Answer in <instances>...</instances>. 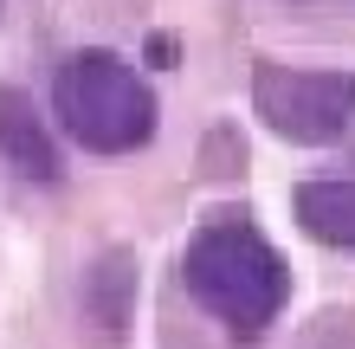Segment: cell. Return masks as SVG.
Wrapping results in <instances>:
<instances>
[{"label":"cell","instance_id":"1","mask_svg":"<svg viewBox=\"0 0 355 349\" xmlns=\"http://www.w3.org/2000/svg\"><path fill=\"white\" fill-rule=\"evenodd\" d=\"M181 291L233 337L259 343L291 304V265L245 207H220L181 246Z\"/></svg>","mask_w":355,"mask_h":349},{"label":"cell","instance_id":"2","mask_svg":"<svg viewBox=\"0 0 355 349\" xmlns=\"http://www.w3.org/2000/svg\"><path fill=\"white\" fill-rule=\"evenodd\" d=\"M52 117L91 155H136L162 130V104L149 78L110 46H85L52 71Z\"/></svg>","mask_w":355,"mask_h":349},{"label":"cell","instance_id":"3","mask_svg":"<svg viewBox=\"0 0 355 349\" xmlns=\"http://www.w3.org/2000/svg\"><path fill=\"white\" fill-rule=\"evenodd\" d=\"M252 117L278 142L329 149V142H343L355 130V71L259 58V65H252Z\"/></svg>","mask_w":355,"mask_h":349},{"label":"cell","instance_id":"4","mask_svg":"<svg viewBox=\"0 0 355 349\" xmlns=\"http://www.w3.org/2000/svg\"><path fill=\"white\" fill-rule=\"evenodd\" d=\"M0 155H7V169L19 181H33V188H58V181H65V155H58L52 123L19 85H0Z\"/></svg>","mask_w":355,"mask_h":349},{"label":"cell","instance_id":"5","mask_svg":"<svg viewBox=\"0 0 355 349\" xmlns=\"http://www.w3.org/2000/svg\"><path fill=\"white\" fill-rule=\"evenodd\" d=\"M291 220L317 239L336 246V253H355V175H317L291 188Z\"/></svg>","mask_w":355,"mask_h":349},{"label":"cell","instance_id":"6","mask_svg":"<svg viewBox=\"0 0 355 349\" xmlns=\"http://www.w3.org/2000/svg\"><path fill=\"white\" fill-rule=\"evenodd\" d=\"M136 298H142V265H136V253H123V246H110L85 272V284H78L85 323H97V330H110V337L136 317Z\"/></svg>","mask_w":355,"mask_h":349},{"label":"cell","instance_id":"7","mask_svg":"<svg viewBox=\"0 0 355 349\" xmlns=\"http://www.w3.org/2000/svg\"><path fill=\"white\" fill-rule=\"evenodd\" d=\"M245 169V142L233 123H220L214 136H207V175H239Z\"/></svg>","mask_w":355,"mask_h":349},{"label":"cell","instance_id":"8","mask_svg":"<svg viewBox=\"0 0 355 349\" xmlns=\"http://www.w3.org/2000/svg\"><path fill=\"white\" fill-rule=\"evenodd\" d=\"M149 58H155V65H168V58H175V39L155 33V39H149Z\"/></svg>","mask_w":355,"mask_h":349}]
</instances>
